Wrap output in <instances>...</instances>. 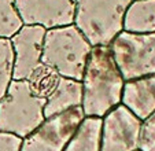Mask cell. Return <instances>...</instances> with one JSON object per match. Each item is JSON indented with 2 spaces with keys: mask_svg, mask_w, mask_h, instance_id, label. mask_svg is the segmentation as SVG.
Listing matches in <instances>:
<instances>
[{
  "mask_svg": "<svg viewBox=\"0 0 155 151\" xmlns=\"http://www.w3.org/2000/svg\"><path fill=\"white\" fill-rule=\"evenodd\" d=\"M102 118L84 117L63 151H100Z\"/></svg>",
  "mask_w": 155,
  "mask_h": 151,
  "instance_id": "obj_13",
  "label": "cell"
},
{
  "mask_svg": "<svg viewBox=\"0 0 155 151\" xmlns=\"http://www.w3.org/2000/svg\"><path fill=\"white\" fill-rule=\"evenodd\" d=\"M61 77L62 76L52 66H48V65L41 62L29 74L26 82L33 95L45 100L56 89Z\"/></svg>",
  "mask_w": 155,
  "mask_h": 151,
  "instance_id": "obj_14",
  "label": "cell"
},
{
  "mask_svg": "<svg viewBox=\"0 0 155 151\" xmlns=\"http://www.w3.org/2000/svg\"><path fill=\"white\" fill-rule=\"evenodd\" d=\"M82 105V82L73 79L61 77L56 89L45 99L44 117L56 116L69 109Z\"/></svg>",
  "mask_w": 155,
  "mask_h": 151,
  "instance_id": "obj_11",
  "label": "cell"
},
{
  "mask_svg": "<svg viewBox=\"0 0 155 151\" xmlns=\"http://www.w3.org/2000/svg\"><path fill=\"white\" fill-rule=\"evenodd\" d=\"M121 105L141 121L151 116L155 111V74L125 81Z\"/></svg>",
  "mask_w": 155,
  "mask_h": 151,
  "instance_id": "obj_10",
  "label": "cell"
},
{
  "mask_svg": "<svg viewBox=\"0 0 155 151\" xmlns=\"http://www.w3.org/2000/svg\"><path fill=\"white\" fill-rule=\"evenodd\" d=\"M139 150L155 151V111L141 122Z\"/></svg>",
  "mask_w": 155,
  "mask_h": 151,
  "instance_id": "obj_17",
  "label": "cell"
},
{
  "mask_svg": "<svg viewBox=\"0 0 155 151\" xmlns=\"http://www.w3.org/2000/svg\"><path fill=\"white\" fill-rule=\"evenodd\" d=\"M124 30L155 33V0H132L124 17Z\"/></svg>",
  "mask_w": 155,
  "mask_h": 151,
  "instance_id": "obj_12",
  "label": "cell"
},
{
  "mask_svg": "<svg viewBox=\"0 0 155 151\" xmlns=\"http://www.w3.org/2000/svg\"><path fill=\"white\" fill-rule=\"evenodd\" d=\"M22 139L12 133L0 132V151H19Z\"/></svg>",
  "mask_w": 155,
  "mask_h": 151,
  "instance_id": "obj_18",
  "label": "cell"
},
{
  "mask_svg": "<svg viewBox=\"0 0 155 151\" xmlns=\"http://www.w3.org/2000/svg\"><path fill=\"white\" fill-rule=\"evenodd\" d=\"M84 117L81 106L48 117L22 139L19 151H63Z\"/></svg>",
  "mask_w": 155,
  "mask_h": 151,
  "instance_id": "obj_6",
  "label": "cell"
},
{
  "mask_svg": "<svg viewBox=\"0 0 155 151\" xmlns=\"http://www.w3.org/2000/svg\"><path fill=\"white\" fill-rule=\"evenodd\" d=\"M24 25H37L45 30L74 23L76 0H15Z\"/></svg>",
  "mask_w": 155,
  "mask_h": 151,
  "instance_id": "obj_8",
  "label": "cell"
},
{
  "mask_svg": "<svg viewBox=\"0 0 155 151\" xmlns=\"http://www.w3.org/2000/svg\"><path fill=\"white\" fill-rule=\"evenodd\" d=\"M22 26L15 0H0V39H11Z\"/></svg>",
  "mask_w": 155,
  "mask_h": 151,
  "instance_id": "obj_15",
  "label": "cell"
},
{
  "mask_svg": "<svg viewBox=\"0 0 155 151\" xmlns=\"http://www.w3.org/2000/svg\"><path fill=\"white\" fill-rule=\"evenodd\" d=\"M136 151H140V150H136Z\"/></svg>",
  "mask_w": 155,
  "mask_h": 151,
  "instance_id": "obj_19",
  "label": "cell"
},
{
  "mask_svg": "<svg viewBox=\"0 0 155 151\" xmlns=\"http://www.w3.org/2000/svg\"><path fill=\"white\" fill-rule=\"evenodd\" d=\"M132 0H76L74 25L92 47L110 45L124 30V17Z\"/></svg>",
  "mask_w": 155,
  "mask_h": 151,
  "instance_id": "obj_3",
  "label": "cell"
},
{
  "mask_svg": "<svg viewBox=\"0 0 155 151\" xmlns=\"http://www.w3.org/2000/svg\"><path fill=\"white\" fill-rule=\"evenodd\" d=\"M45 100L35 96L26 80H12L0 99V132L25 139L45 119Z\"/></svg>",
  "mask_w": 155,
  "mask_h": 151,
  "instance_id": "obj_4",
  "label": "cell"
},
{
  "mask_svg": "<svg viewBox=\"0 0 155 151\" xmlns=\"http://www.w3.org/2000/svg\"><path fill=\"white\" fill-rule=\"evenodd\" d=\"M92 45L76 25L48 29L41 62L52 66L62 77L81 81Z\"/></svg>",
  "mask_w": 155,
  "mask_h": 151,
  "instance_id": "obj_2",
  "label": "cell"
},
{
  "mask_svg": "<svg viewBox=\"0 0 155 151\" xmlns=\"http://www.w3.org/2000/svg\"><path fill=\"white\" fill-rule=\"evenodd\" d=\"M141 119L118 105L102 118L100 151H136L139 150Z\"/></svg>",
  "mask_w": 155,
  "mask_h": 151,
  "instance_id": "obj_7",
  "label": "cell"
},
{
  "mask_svg": "<svg viewBox=\"0 0 155 151\" xmlns=\"http://www.w3.org/2000/svg\"><path fill=\"white\" fill-rule=\"evenodd\" d=\"M14 80V49L10 39H0V99Z\"/></svg>",
  "mask_w": 155,
  "mask_h": 151,
  "instance_id": "obj_16",
  "label": "cell"
},
{
  "mask_svg": "<svg viewBox=\"0 0 155 151\" xmlns=\"http://www.w3.org/2000/svg\"><path fill=\"white\" fill-rule=\"evenodd\" d=\"M45 32L37 25H24L10 39L14 49V80H26L41 63Z\"/></svg>",
  "mask_w": 155,
  "mask_h": 151,
  "instance_id": "obj_9",
  "label": "cell"
},
{
  "mask_svg": "<svg viewBox=\"0 0 155 151\" xmlns=\"http://www.w3.org/2000/svg\"><path fill=\"white\" fill-rule=\"evenodd\" d=\"M82 111L85 117H103L121 105L124 81L108 45L92 47L82 76Z\"/></svg>",
  "mask_w": 155,
  "mask_h": 151,
  "instance_id": "obj_1",
  "label": "cell"
},
{
  "mask_svg": "<svg viewBox=\"0 0 155 151\" xmlns=\"http://www.w3.org/2000/svg\"><path fill=\"white\" fill-rule=\"evenodd\" d=\"M108 47L124 81L155 74V33L122 30Z\"/></svg>",
  "mask_w": 155,
  "mask_h": 151,
  "instance_id": "obj_5",
  "label": "cell"
}]
</instances>
